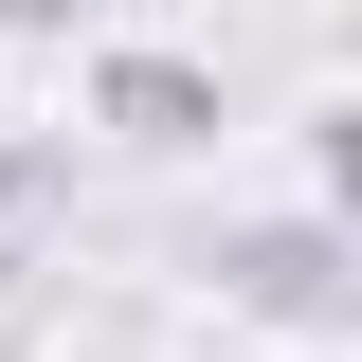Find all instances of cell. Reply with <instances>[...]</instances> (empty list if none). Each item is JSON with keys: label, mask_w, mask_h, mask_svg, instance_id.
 <instances>
[{"label": "cell", "mask_w": 362, "mask_h": 362, "mask_svg": "<svg viewBox=\"0 0 362 362\" xmlns=\"http://www.w3.org/2000/svg\"><path fill=\"white\" fill-rule=\"evenodd\" d=\"M18 199H37V145H18V127H0V218H18Z\"/></svg>", "instance_id": "cell-4"}, {"label": "cell", "mask_w": 362, "mask_h": 362, "mask_svg": "<svg viewBox=\"0 0 362 362\" xmlns=\"http://www.w3.org/2000/svg\"><path fill=\"white\" fill-rule=\"evenodd\" d=\"M0 37H73V0H0Z\"/></svg>", "instance_id": "cell-3"}, {"label": "cell", "mask_w": 362, "mask_h": 362, "mask_svg": "<svg viewBox=\"0 0 362 362\" xmlns=\"http://www.w3.org/2000/svg\"><path fill=\"white\" fill-rule=\"evenodd\" d=\"M90 127H109V145H145V163H199V145L235 127V90L199 73V54L127 37V54H90Z\"/></svg>", "instance_id": "cell-2"}, {"label": "cell", "mask_w": 362, "mask_h": 362, "mask_svg": "<svg viewBox=\"0 0 362 362\" xmlns=\"http://www.w3.org/2000/svg\"><path fill=\"white\" fill-rule=\"evenodd\" d=\"M199 272H218V308L272 326V344H344V326H362V254H344L326 199H308V218H235Z\"/></svg>", "instance_id": "cell-1"}]
</instances>
